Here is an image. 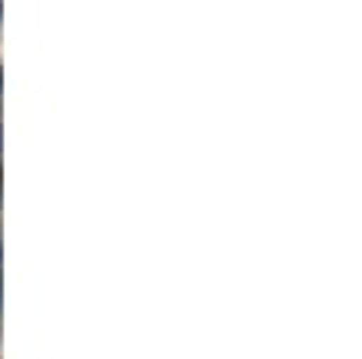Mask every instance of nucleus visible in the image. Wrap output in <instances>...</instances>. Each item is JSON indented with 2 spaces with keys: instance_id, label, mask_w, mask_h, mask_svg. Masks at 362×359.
Returning a JSON list of instances; mask_svg holds the SVG:
<instances>
[]
</instances>
